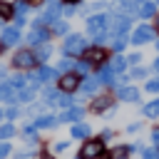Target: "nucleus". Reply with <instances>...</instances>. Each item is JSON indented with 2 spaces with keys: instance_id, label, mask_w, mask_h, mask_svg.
<instances>
[{
  "instance_id": "1",
  "label": "nucleus",
  "mask_w": 159,
  "mask_h": 159,
  "mask_svg": "<svg viewBox=\"0 0 159 159\" xmlns=\"http://www.w3.org/2000/svg\"><path fill=\"white\" fill-rule=\"evenodd\" d=\"M84 50H87V40L82 35H70L62 42V52L67 57H80V55H84Z\"/></svg>"
},
{
  "instance_id": "2",
  "label": "nucleus",
  "mask_w": 159,
  "mask_h": 159,
  "mask_svg": "<svg viewBox=\"0 0 159 159\" xmlns=\"http://www.w3.org/2000/svg\"><path fill=\"white\" fill-rule=\"evenodd\" d=\"M102 139H87L84 144H82V149H80V157L82 159H97L99 154H102Z\"/></svg>"
},
{
  "instance_id": "3",
  "label": "nucleus",
  "mask_w": 159,
  "mask_h": 159,
  "mask_svg": "<svg viewBox=\"0 0 159 159\" xmlns=\"http://www.w3.org/2000/svg\"><path fill=\"white\" fill-rule=\"evenodd\" d=\"M12 65L20 67V70H30V67L37 65V57H35V52H30V50H20V52L12 57Z\"/></svg>"
},
{
  "instance_id": "4",
  "label": "nucleus",
  "mask_w": 159,
  "mask_h": 159,
  "mask_svg": "<svg viewBox=\"0 0 159 159\" xmlns=\"http://www.w3.org/2000/svg\"><path fill=\"white\" fill-rule=\"evenodd\" d=\"M57 20H60V2H55V0H52V2L47 5V10L40 15V20H37L35 25H55Z\"/></svg>"
},
{
  "instance_id": "5",
  "label": "nucleus",
  "mask_w": 159,
  "mask_h": 159,
  "mask_svg": "<svg viewBox=\"0 0 159 159\" xmlns=\"http://www.w3.org/2000/svg\"><path fill=\"white\" fill-rule=\"evenodd\" d=\"M107 25H109V17L107 15H92V17H87V30L92 35H102L107 30Z\"/></svg>"
},
{
  "instance_id": "6",
  "label": "nucleus",
  "mask_w": 159,
  "mask_h": 159,
  "mask_svg": "<svg viewBox=\"0 0 159 159\" xmlns=\"http://www.w3.org/2000/svg\"><path fill=\"white\" fill-rule=\"evenodd\" d=\"M154 40V30L149 27V25H139L134 32H132V40L129 42H134V45H144V42H152Z\"/></svg>"
},
{
  "instance_id": "7",
  "label": "nucleus",
  "mask_w": 159,
  "mask_h": 159,
  "mask_svg": "<svg viewBox=\"0 0 159 159\" xmlns=\"http://www.w3.org/2000/svg\"><path fill=\"white\" fill-rule=\"evenodd\" d=\"M77 87H80V77H77V75L65 72V75L60 77V89H62V92H75Z\"/></svg>"
},
{
  "instance_id": "8",
  "label": "nucleus",
  "mask_w": 159,
  "mask_h": 159,
  "mask_svg": "<svg viewBox=\"0 0 159 159\" xmlns=\"http://www.w3.org/2000/svg\"><path fill=\"white\" fill-rule=\"evenodd\" d=\"M57 77V72L55 70H50V67H40L37 72H35V77H30L35 84H47V82H52Z\"/></svg>"
},
{
  "instance_id": "9",
  "label": "nucleus",
  "mask_w": 159,
  "mask_h": 159,
  "mask_svg": "<svg viewBox=\"0 0 159 159\" xmlns=\"http://www.w3.org/2000/svg\"><path fill=\"white\" fill-rule=\"evenodd\" d=\"M27 42H30V45H45V42H47V30H42L40 25H35L32 32L27 35Z\"/></svg>"
},
{
  "instance_id": "10",
  "label": "nucleus",
  "mask_w": 159,
  "mask_h": 159,
  "mask_svg": "<svg viewBox=\"0 0 159 159\" xmlns=\"http://www.w3.org/2000/svg\"><path fill=\"white\" fill-rule=\"evenodd\" d=\"M20 42V27H7L5 32H2V45L5 47H12V45H17Z\"/></svg>"
},
{
  "instance_id": "11",
  "label": "nucleus",
  "mask_w": 159,
  "mask_h": 159,
  "mask_svg": "<svg viewBox=\"0 0 159 159\" xmlns=\"http://www.w3.org/2000/svg\"><path fill=\"white\" fill-rule=\"evenodd\" d=\"M97 80H99L102 84H114V70H112L109 65L97 67Z\"/></svg>"
},
{
  "instance_id": "12",
  "label": "nucleus",
  "mask_w": 159,
  "mask_h": 159,
  "mask_svg": "<svg viewBox=\"0 0 159 159\" xmlns=\"http://www.w3.org/2000/svg\"><path fill=\"white\" fill-rule=\"evenodd\" d=\"M97 87H99V80H97V77H94V80H92V77H84V80L80 82V89H82V94H92Z\"/></svg>"
},
{
  "instance_id": "13",
  "label": "nucleus",
  "mask_w": 159,
  "mask_h": 159,
  "mask_svg": "<svg viewBox=\"0 0 159 159\" xmlns=\"http://www.w3.org/2000/svg\"><path fill=\"white\" fill-rule=\"evenodd\" d=\"M119 99H124V102H137V99H139V89H137V87H122V89H119Z\"/></svg>"
},
{
  "instance_id": "14",
  "label": "nucleus",
  "mask_w": 159,
  "mask_h": 159,
  "mask_svg": "<svg viewBox=\"0 0 159 159\" xmlns=\"http://www.w3.org/2000/svg\"><path fill=\"white\" fill-rule=\"evenodd\" d=\"M15 87L7 82V84H0V99H5V102H15Z\"/></svg>"
},
{
  "instance_id": "15",
  "label": "nucleus",
  "mask_w": 159,
  "mask_h": 159,
  "mask_svg": "<svg viewBox=\"0 0 159 159\" xmlns=\"http://www.w3.org/2000/svg\"><path fill=\"white\" fill-rule=\"evenodd\" d=\"M84 57H87V62H94V65H99V62L104 60V52H102L99 47H94V50H84Z\"/></svg>"
},
{
  "instance_id": "16",
  "label": "nucleus",
  "mask_w": 159,
  "mask_h": 159,
  "mask_svg": "<svg viewBox=\"0 0 159 159\" xmlns=\"http://www.w3.org/2000/svg\"><path fill=\"white\" fill-rule=\"evenodd\" d=\"M77 119H82V107H72L67 114H62L57 122H77Z\"/></svg>"
},
{
  "instance_id": "17",
  "label": "nucleus",
  "mask_w": 159,
  "mask_h": 159,
  "mask_svg": "<svg viewBox=\"0 0 159 159\" xmlns=\"http://www.w3.org/2000/svg\"><path fill=\"white\" fill-rule=\"evenodd\" d=\"M52 55V47L45 42V45H37V52H35V57H37V62H45L47 57Z\"/></svg>"
},
{
  "instance_id": "18",
  "label": "nucleus",
  "mask_w": 159,
  "mask_h": 159,
  "mask_svg": "<svg viewBox=\"0 0 159 159\" xmlns=\"http://www.w3.org/2000/svg\"><path fill=\"white\" fill-rule=\"evenodd\" d=\"M72 137L75 139H87L89 137V127L87 124H75L72 127Z\"/></svg>"
},
{
  "instance_id": "19",
  "label": "nucleus",
  "mask_w": 159,
  "mask_h": 159,
  "mask_svg": "<svg viewBox=\"0 0 159 159\" xmlns=\"http://www.w3.org/2000/svg\"><path fill=\"white\" fill-rule=\"evenodd\" d=\"M112 27H114V32H117V35H119V32H124V30L129 27V17H124V15H122V17H114V25H112Z\"/></svg>"
},
{
  "instance_id": "20",
  "label": "nucleus",
  "mask_w": 159,
  "mask_h": 159,
  "mask_svg": "<svg viewBox=\"0 0 159 159\" xmlns=\"http://www.w3.org/2000/svg\"><path fill=\"white\" fill-rule=\"evenodd\" d=\"M109 104H112V99H109V97H97V99L92 102V109H94V112H102V109H107Z\"/></svg>"
},
{
  "instance_id": "21",
  "label": "nucleus",
  "mask_w": 159,
  "mask_h": 159,
  "mask_svg": "<svg viewBox=\"0 0 159 159\" xmlns=\"http://www.w3.org/2000/svg\"><path fill=\"white\" fill-rule=\"evenodd\" d=\"M55 124H57V119H55V117H37V119H35V127H37V129L55 127Z\"/></svg>"
},
{
  "instance_id": "22",
  "label": "nucleus",
  "mask_w": 159,
  "mask_h": 159,
  "mask_svg": "<svg viewBox=\"0 0 159 159\" xmlns=\"http://www.w3.org/2000/svg\"><path fill=\"white\" fill-rule=\"evenodd\" d=\"M144 114H147V117H159V99L144 104Z\"/></svg>"
},
{
  "instance_id": "23",
  "label": "nucleus",
  "mask_w": 159,
  "mask_h": 159,
  "mask_svg": "<svg viewBox=\"0 0 159 159\" xmlns=\"http://www.w3.org/2000/svg\"><path fill=\"white\" fill-rule=\"evenodd\" d=\"M154 10H157V7H154V2H142L139 15H142V17H152V15H154Z\"/></svg>"
},
{
  "instance_id": "24",
  "label": "nucleus",
  "mask_w": 159,
  "mask_h": 159,
  "mask_svg": "<svg viewBox=\"0 0 159 159\" xmlns=\"http://www.w3.org/2000/svg\"><path fill=\"white\" fill-rule=\"evenodd\" d=\"M109 67H112V70H114V72H122V70H124V67H127V57H122V55H119V57H114V60H112V65H109Z\"/></svg>"
},
{
  "instance_id": "25",
  "label": "nucleus",
  "mask_w": 159,
  "mask_h": 159,
  "mask_svg": "<svg viewBox=\"0 0 159 159\" xmlns=\"http://www.w3.org/2000/svg\"><path fill=\"white\" fill-rule=\"evenodd\" d=\"M27 80H30V77H25V75H15V77L10 80V84H12L15 89H20V87H25V84H27Z\"/></svg>"
},
{
  "instance_id": "26",
  "label": "nucleus",
  "mask_w": 159,
  "mask_h": 159,
  "mask_svg": "<svg viewBox=\"0 0 159 159\" xmlns=\"http://www.w3.org/2000/svg\"><path fill=\"white\" fill-rule=\"evenodd\" d=\"M12 12H15V17H22L25 12H27V2L22 0V2H15L12 5Z\"/></svg>"
},
{
  "instance_id": "27",
  "label": "nucleus",
  "mask_w": 159,
  "mask_h": 159,
  "mask_svg": "<svg viewBox=\"0 0 159 159\" xmlns=\"http://www.w3.org/2000/svg\"><path fill=\"white\" fill-rule=\"evenodd\" d=\"M12 134H15V127L12 124H2L0 127V139H10Z\"/></svg>"
},
{
  "instance_id": "28",
  "label": "nucleus",
  "mask_w": 159,
  "mask_h": 159,
  "mask_svg": "<svg viewBox=\"0 0 159 159\" xmlns=\"http://www.w3.org/2000/svg\"><path fill=\"white\" fill-rule=\"evenodd\" d=\"M10 15H12V5H7V2L0 0V20H7Z\"/></svg>"
},
{
  "instance_id": "29",
  "label": "nucleus",
  "mask_w": 159,
  "mask_h": 159,
  "mask_svg": "<svg viewBox=\"0 0 159 159\" xmlns=\"http://www.w3.org/2000/svg\"><path fill=\"white\" fill-rule=\"evenodd\" d=\"M30 99H32V89H22L15 94V102H30Z\"/></svg>"
},
{
  "instance_id": "30",
  "label": "nucleus",
  "mask_w": 159,
  "mask_h": 159,
  "mask_svg": "<svg viewBox=\"0 0 159 159\" xmlns=\"http://www.w3.org/2000/svg\"><path fill=\"white\" fill-rule=\"evenodd\" d=\"M60 97H62V92H57V89H47V102H50V104H57Z\"/></svg>"
},
{
  "instance_id": "31",
  "label": "nucleus",
  "mask_w": 159,
  "mask_h": 159,
  "mask_svg": "<svg viewBox=\"0 0 159 159\" xmlns=\"http://www.w3.org/2000/svg\"><path fill=\"white\" fill-rule=\"evenodd\" d=\"M124 45H127V37L117 35V37H114V50H117V52H122V50H124Z\"/></svg>"
},
{
  "instance_id": "32",
  "label": "nucleus",
  "mask_w": 159,
  "mask_h": 159,
  "mask_svg": "<svg viewBox=\"0 0 159 159\" xmlns=\"http://www.w3.org/2000/svg\"><path fill=\"white\" fill-rule=\"evenodd\" d=\"M127 154H129V149H127V147H119V149H114L112 159H127Z\"/></svg>"
},
{
  "instance_id": "33",
  "label": "nucleus",
  "mask_w": 159,
  "mask_h": 159,
  "mask_svg": "<svg viewBox=\"0 0 159 159\" xmlns=\"http://www.w3.org/2000/svg\"><path fill=\"white\" fill-rule=\"evenodd\" d=\"M52 30H55L57 35H65V32H67V22H60V20H57V22L52 25Z\"/></svg>"
},
{
  "instance_id": "34",
  "label": "nucleus",
  "mask_w": 159,
  "mask_h": 159,
  "mask_svg": "<svg viewBox=\"0 0 159 159\" xmlns=\"http://www.w3.org/2000/svg\"><path fill=\"white\" fill-rule=\"evenodd\" d=\"M142 157H144V159H159V149H144Z\"/></svg>"
},
{
  "instance_id": "35",
  "label": "nucleus",
  "mask_w": 159,
  "mask_h": 159,
  "mask_svg": "<svg viewBox=\"0 0 159 159\" xmlns=\"http://www.w3.org/2000/svg\"><path fill=\"white\" fill-rule=\"evenodd\" d=\"M57 104H60V107H70V104H72V97H70L67 92H62V97H60V102H57Z\"/></svg>"
},
{
  "instance_id": "36",
  "label": "nucleus",
  "mask_w": 159,
  "mask_h": 159,
  "mask_svg": "<svg viewBox=\"0 0 159 159\" xmlns=\"http://www.w3.org/2000/svg\"><path fill=\"white\" fill-rule=\"evenodd\" d=\"M52 152H57V154L67 152V142H55V144H52Z\"/></svg>"
},
{
  "instance_id": "37",
  "label": "nucleus",
  "mask_w": 159,
  "mask_h": 159,
  "mask_svg": "<svg viewBox=\"0 0 159 159\" xmlns=\"http://www.w3.org/2000/svg\"><path fill=\"white\" fill-rule=\"evenodd\" d=\"M77 72H80V75H87V72H89V62H87V60H84V62H77Z\"/></svg>"
},
{
  "instance_id": "38",
  "label": "nucleus",
  "mask_w": 159,
  "mask_h": 159,
  "mask_svg": "<svg viewBox=\"0 0 159 159\" xmlns=\"http://www.w3.org/2000/svg\"><path fill=\"white\" fill-rule=\"evenodd\" d=\"M147 89H149V92H159V77H157V80H149V82H147Z\"/></svg>"
},
{
  "instance_id": "39",
  "label": "nucleus",
  "mask_w": 159,
  "mask_h": 159,
  "mask_svg": "<svg viewBox=\"0 0 159 159\" xmlns=\"http://www.w3.org/2000/svg\"><path fill=\"white\" fill-rule=\"evenodd\" d=\"M7 154H10V144H7V142H2V144H0V159H2V157H7Z\"/></svg>"
},
{
  "instance_id": "40",
  "label": "nucleus",
  "mask_w": 159,
  "mask_h": 159,
  "mask_svg": "<svg viewBox=\"0 0 159 159\" xmlns=\"http://www.w3.org/2000/svg\"><path fill=\"white\" fill-rule=\"evenodd\" d=\"M144 75H147V70H142V67H137V70L132 72V77H134V80H139V77H144Z\"/></svg>"
},
{
  "instance_id": "41",
  "label": "nucleus",
  "mask_w": 159,
  "mask_h": 159,
  "mask_svg": "<svg viewBox=\"0 0 159 159\" xmlns=\"http://www.w3.org/2000/svg\"><path fill=\"white\" fill-rule=\"evenodd\" d=\"M139 60H142V55H129V57H127V62H129V65H137Z\"/></svg>"
},
{
  "instance_id": "42",
  "label": "nucleus",
  "mask_w": 159,
  "mask_h": 159,
  "mask_svg": "<svg viewBox=\"0 0 159 159\" xmlns=\"http://www.w3.org/2000/svg\"><path fill=\"white\" fill-rule=\"evenodd\" d=\"M70 67H72V62H70V60H62V62H60V70H62V72H67Z\"/></svg>"
},
{
  "instance_id": "43",
  "label": "nucleus",
  "mask_w": 159,
  "mask_h": 159,
  "mask_svg": "<svg viewBox=\"0 0 159 159\" xmlns=\"http://www.w3.org/2000/svg\"><path fill=\"white\" fill-rule=\"evenodd\" d=\"M152 142L159 147V129H152Z\"/></svg>"
},
{
  "instance_id": "44",
  "label": "nucleus",
  "mask_w": 159,
  "mask_h": 159,
  "mask_svg": "<svg viewBox=\"0 0 159 159\" xmlns=\"http://www.w3.org/2000/svg\"><path fill=\"white\" fill-rule=\"evenodd\" d=\"M5 114H7V117H10V119H15V117H17V109H15V107H10V109H7V112H5Z\"/></svg>"
},
{
  "instance_id": "45",
  "label": "nucleus",
  "mask_w": 159,
  "mask_h": 159,
  "mask_svg": "<svg viewBox=\"0 0 159 159\" xmlns=\"http://www.w3.org/2000/svg\"><path fill=\"white\" fill-rule=\"evenodd\" d=\"M97 159H112V154H99Z\"/></svg>"
},
{
  "instance_id": "46",
  "label": "nucleus",
  "mask_w": 159,
  "mask_h": 159,
  "mask_svg": "<svg viewBox=\"0 0 159 159\" xmlns=\"http://www.w3.org/2000/svg\"><path fill=\"white\" fill-rule=\"evenodd\" d=\"M5 75H7V70H5V67H0V77H5Z\"/></svg>"
},
{
  "instance_id": "47",
  "label": "nucleus",
  "mask_w": 159,
  "mask_h": 159,
  "mask_svg": "<svg viewBox=\"0 0 159 159\" xmlns=\"http://www.w3.org/2000/svg\"><path fill=\"white\" fill-rule=\"evenodd\" d=\"M154 70H157V72H159V57H157V62H154Z\"/></svg>"
},
{
  "instance_id": "48",
  "label": "nucleus",
  "mask_w": 159,
  "mask_h": 159,
  "mask_svg": "<svg viewBox=\"0 0 159 159\" xmlns=\"http://www.w3.org/2000/svg\"><path fill=\"white\" fill-rule=\"evenodd\" d=\"M132 2H134V5H137V7H139V2H144V0H132Z\"/></svg>"
},
{
  "instance_id": "49",
  "label": "nucleus",
  "mask_w": 159,
  "mask_h": 159,
  "mask_svg": "<svg viewBox=\"0 0 159 159\" xmlns=\"http://www.w3.org/2000/svg\"><path fill=\"white\" fill-rule=\"evenodd\" d=\"M40 159H52V157H50V154H42V157H40Z\"/></svg>"
},
{
  "instance_id": "50",
  "label": "nucleus",
  "mask_w": 159,
  "mask_h": 159,
  "mask_svg": "<svg viewBox=\"0 0 159 159\" xmlns=\"http://www.w3.org/2000/svg\"><path fill=\"white\" fill-rule=\"evenodd\" d=\"M2 114H5V112H2V109H0V119H2Z\"/></svg>"
},
{
  "instance_id": "51",
  "label": "nucleus",
  "mask_w": 159,
  "mask_h": 159,
  "mask_svg": "<svg viewBox=\"0 0 159 159\" xmlns=\"http://www.w3.org/2000/svg\"><path fill=\"white\" fill-rule=\"evenodd\" d=\"M157 50H159V40H157Z\"/></svg>"
},
{
  "instance_id": "52",
  "label": "nucleus",
  "mask_w": 159,
  "mask_h": 159,
  "mask_svg": "<svg viewBox=\"0 0 159 159\" xmlns=\"http://www.w3.org/2000/svg\"><path fill=\"white\" fill-rule=\"evenodd\" d=\"M157 27H159V17H157Z\"/></svg>"
},
{
  "instance_id": "53",
  "label": "nucleus",
  "mask_w": 159,
  "mask_h": 159,
  "mask_svg": "<svg viewBox=\"0 0 159 159\" xmlns=\"http://www.w3.org/2000/svg\"><path fill=\"white\" fill-rule=\"evenodd\" d=\"M67 2H77V0H67Z\"/></svg>"
},
{
  "instance_id": "54",
  "label": "nucleus",
  "mask_w": 159,
  "mask_h": 159,
  "mask_svg": "<svg viewBox=\"0 0 159 159\" xmlns=\"http://www.w3.org/2000/svg\"><path fill=\"white\" fill-rule=\"evenodd\" d=\"M77 159H82V157H77Z\"/></svg>"
},
{
  "instance_id": "55",
  "label": "nucleus",
  "mask_w": 159,
  "mask_h": 159,
  "mask_svg": "<svg viewBox=\"0 0 159 159\" xmlns=\"http://www.w3.org/2000/svg\"><path fill=\"white\" fill-rule=\"evenodd\" d=\"M25 2H27V0H25Z\"/></svg>"
}]
</instances>
